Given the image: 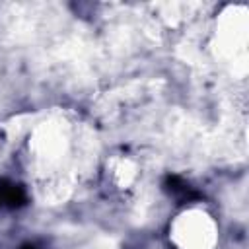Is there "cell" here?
I'll return each instance as SVG.
<instances>
[{
  "mask_svg": "<svg viewBox=\"0 0 249 249\" xmlns=\"http://www.w3.org/2000/svg\"><path fill=\"white\" fill-rule=\"evenodd\" d=\"M19 249H37V247H35V245H31V243H27V245H21Z\"/></svg>",
  "mask_w": 249,
  "mask_h": 249,
  "instance_id": "obj_3",
  "label": "cell"
},
{
  "mask_svg": "<svg viewBox=\"0 0 249 249\" xmlns=\"http://www.w3.org/2000/svg\"><path fill=\"white\" fill-rule=\"evenodd\" d=\"M163 191L167 195H171L173 198H177L179 202H191L195 198H198L200 195L193 191V187L189 183H185L181 177L177 175H167L163 179Z\"/></svg>",
  "mask_w": 249,
  "mask_h": 249,
  "instance_id": "obj_2",
  "label": "cell"
},
{
  "mask_svg": "<svg viewBox=\"0 0 249 249\" xmlns=\"http://www.w3.org/2000/svg\"><path fill=\"white\" fill-rule=\"evenodd\" d=\"M27 202V193L21 185L2 179L0 181V208H19Z\"/></svg>",
  "mask_w": 249,
  "mask_h": 249,
  "instance_id": "obj_1",
  "label": "cell"
}]
</instances>
